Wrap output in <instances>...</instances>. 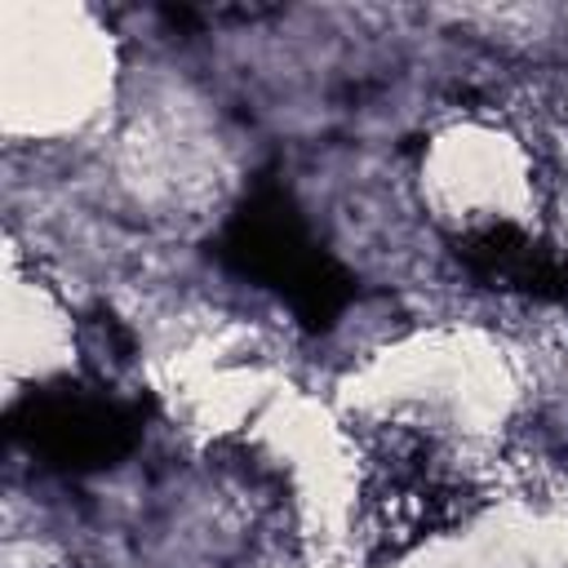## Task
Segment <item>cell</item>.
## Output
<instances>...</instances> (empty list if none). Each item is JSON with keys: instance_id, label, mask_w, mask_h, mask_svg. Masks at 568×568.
Wrapping results in <instances>:
<instances>
[{"instance_id": "obj_1", "label": "cell", "mask_w": 568, "mask_h": 568, "mask_svg": "<svg viewBox=\"0 0 568 568\" xmlns=\"http://www.w3.org/2000/svg\"><path fill=\"white\" fill-rule=\"evenodd\" d=\"M226 257L244 275L280 288L288 297V306L311 324L333 320L346 302V275L311 244L306 226L297 222L288 200L275 191L253 195L248 209L231 222Z\"/></svg>"}, {"instance_id": "obj_2", "label": "cell", "mask_w": 568, "mask_h": 568, "mask_svg": "<svg viewBox=\"0 0 568 568\" xmlns=\"http://www.w3.org/2000/svg\"><path fill=\"white\" fill-rule=\"evenodd\" d=\"M13 435L53 466H106L138 439V413L106 390H36L13 413Z\"/></svg>"}]
</instances>
